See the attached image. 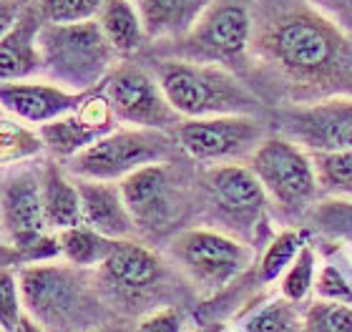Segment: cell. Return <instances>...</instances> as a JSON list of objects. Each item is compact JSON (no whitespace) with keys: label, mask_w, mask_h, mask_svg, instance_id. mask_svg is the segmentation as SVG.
Instances as JSON below:
<instances>
[{"label":"cell","mask_w":352,"mask_h":332,"mask_svg":"<svg viewBox=\"0 0 352 332\" xmlns=\"http://www.w3.org/2000/svg\"><path fill=\"white\" fill-rule=\"evenodd\" d=\"M36 3L38 0H3V21H6V28L25 10V8L36 5Z\"/></svg>","instance_id":"e575fe53"},{"label":"cell","mask_w":352,"mask_h":332,"mask_svg":"<svg viewBox=\"0 0 352 332\" xmlns=\"http://www.w3.org/2000/svg\"><path fill=\"white\" fill-rule=\"evenodd\" d=\"M307 229H282L264 250L262 259H259V282L270 285V282L282 280V274L287 272V267L292 265L294 257L300 254V250L307 244Z\"/></svg>","instance_id":"484cf974"},{"label":"cell","mask_w":352,"mask_h":332,"mask_svg":"<svg viewBox=\"0 0 352 332\" xmlns=\"http://www.w3.org/2000/svg\"><path fill=\"white\" fill-rule=\"evenodd\" d=\"M118 126L121 124L111 109L109 96L103 91H91L74 113L41 126V136L45 141V148L56 159L68 162Z\"/></svg>","instance_id":"5bb4252c"},{"label":"cell","mask_w":352,"mask_h":332,"mask_svg":"<svg viewBox=\"0 0 352 332\" xmlns=\"http://www.w3.org/2000/svg\"><path fill=\"white\" fill-rule=\"evenodd\" d=\"M43 151H48V148H45V141L41 136V129L25 124V121L10 116V113L3 116V124H0V159H3L6 169L18 166V164H28L30 159H38Z\"/></svg>","instance_id":"cb8c5ba5"},{"label":"cell","mask_w":352,"mask_h":332,"mask_svg":"<svg viewBox=\"0 0 352 332\" xmlns=\"http://www.w3.org/2000/svg\"><path fill=\"white\" fill-rule=\"evenodd\" d=\"M38 45L43 74L78 93H91L98 83H106L121 58L103 36L98 21L43 23Z\"/></svg>","instance_id":"3957f363"},{"label":"cell","mask_w":352,"mask_h":332,"mask_svg":"<svg viewBox=\"0 0 352 332\" xmlns=\"http://www.w3.org/2000/svg\"><path fill=\"white\" fill-rule=\"evenodd\" d=\"M182 151L197 162L212 164H242L262 146L264 126L254 113H232V116L184 118L174 131Z\"/></svg>","instance_id":"ba28073f"},{"label":"cell","mask_w":352,"mask_h":332,"mask_svg":"<svg viewBox=\"0 0 352 332\" xmlns=\"http://www.w3.org/2000/svg\"><path fill=\"white\" fill-rule=\"evenodd\" d=\"M86 93L71 91L51 78H25V81H3L0 101L3 111L41 129L56 118L74 113Z\"/></svg>","instance_id":"2e32d148"},{"label":"cell","mask_w":352,"mask_h":332,"mask_svg":"<svg viewBox=\"0 0 352 332\" xmlns=\"http://www.w3.org/2000/svg\"><path fill=\"white\" fill-rule=\"evenodd\" d=\"M103 93L109 96L121 126L176 131V126L184 121L169 104L159 78L133 63L113 68V74L106 78Z\"/></svg>","instance_id":"30bf717a"},{"label":"cell","mask_w":352,"mask_h":332,"mask_svg":"<svg viewBox=\"0 0 352 332\" xmlns=\"http://www.w3.org/2000/svg\"><path fill=\"white\" fill-rule=\"evenodd\" d=\"M320 10H330V13H350L352 0H309Z\"/></svg>","instance_id":"d590c367"},{"label":"cell","mask_w":352,"mask_h":332,"mask_svg":"<svg viewBox=\"0 0 352 332\" xmlns=\"http://www.w3.org/2000/svg\"><path fill=\"white\" fill-rule=\"evenodd\" d=\"M252 51L302 86L327 89L352 81V38L312 3L287 8L254 28Z\"/></svg>","instance_id":"6da1fadb"},{"label":"cell","mask_w":352,"mask_h":332,"mask_svg":"<svg viewBox=\"0 0 352 332\" xmlns=\"http://www.w3.org/2000/svg\"><path fill=\"white\" fill-rule=\"evenodd\" d=\"M156 78L182 118L254 113L259 109V98L221 63L171 56L156 63Z\"/></svg>","instance_id":"7a4b0ae2"},{"label":"cell","mask_w":352,"mask_h":332,"mask_svg":"<svg viewBox=\"0 0 352 332\" xmlns=\"http://www.w3.org/2000/svg\"><path fill=\"white\" fill-rule=\"evenodd\" d=\"M56 234H58L60 244V259L78 269H98L118 244V239H111V236L91 229L88 224L63 229Z\"/></svg>","instance_id":"603a6c76"},{"label":"cell","mask_w":352,"mask_h":332,"mask_svg":"<svg viewBox=\"0 0 352 332\" xmlns=\"http://www.w3.org/2000/svg\"><path fill=\"white\" fill-rule=\"evenodd\" d=\"M101 289L113 300L136 302L154 295L164 282V262L154 250L136 239H118L109 259L96 269Z\"/></svg>","instance_id":"4fadbf2b"},{"label":"cell","mask_w":352,"mask_h":332,"mask_svg":"<svg viewBox=\"0 0 352 332\" xmlns=\"http://www.w3.org/2000/svg\"><path fill=\"white\" fill-rule=\"evenodd\" d=\"M15 332H56V330H51V327H45L43 322H38L33 315H23L21 318V322H18V327H15Z\"/></svg>","instance_id":"8d00e7d4"},{"label":"cell","mask_w":352,"mask_h":332,"mask_svg":"<svg viewBox=\"0 0 352 332\" xmlns=\"http://www.w3.org/2000/svg\"><path fill=\"white\" fill-rule=\"evenodd\" d=\"M307 221L317 234L352 244V199L322 197L307 212Z\"/></svg>","instance_id":"d4e9b609"},{"label":"cell","mask_w":352,"mask_h":332,"mask_svg":"<svg viewBox=\"0 0 352 332\" xmlns=\"http://www.w3.org/2000/svg\"><path fill=\"white\" fill-rule=\"evenodd\" d=\"M3 232L6 244H23L51 232L45 221L41 171L28 169L25 164L6 171L3 179Z\"/></svg>","instance_id":"9a60e30c"},{"label":"cell","mask_w":352,"mask_h":332,"mask_svg":"<svg viewBox=\"0 0 352 332\" xmlns=\"http://www.w3.org/2000/svg\"><path fill=\"white\" fill-rule=\"evenodd\" d=\"M43 18L36 5L25 8L0 38V78L3 81H25L43 71V56L38 45V33Z\"/></svg>","instance_id":"e0dca14e"},{"label":"cell","mask_w":352,"mask_h":332,"mask_svg":"<svg viewBox=\"0 0 352 332\" xmlns=\"http://www.w3.org/2000/svg\"><path fill=\"white\" fill-rule=\"evenodd\" d=\"M300 332H352V305L317 297L302 318Z\"/></svg>","instance_id":"f1b7e54d"},{"label":"cell","mask_w":352,"mask_h":332,"mask_svg":"<svg viewBox=\"0 0 352 332\" xmlns=\"http://www.w3.org/2000/svg\"><path fill=\"white\" fill-rule=\"evenodd\" d=\"M136 332H184V315L174 307L148 312L136 325Z\"/></svg>","instance_id":"836d02e7"},{"label":"cell","mask_w":352,"mask_h":332,"mask_svg":"<svg viewBox=\"0 0 352 332\" xmlns=\"http://www.w3.org/2000/svg\"><path fill=\"white\" fill-rule=\"evenodd\" d=\"M315 292L320 300H330V302H342L352 305V285L347 280L342 269H338L335 265H324L317 274Z\"/></svg>","instance_id":"d6a6232c"},{"label":"cell","mask_w":352,"mask_h":332,"mask_svg":"<svg viewBox=\"0 0 352 332\" xmlns=\"http://www.w3.org/2000/svg\"><path fill=\"white\" fill-rule=\"evenodd\" d=\"M98 25L118 56H133L148 38L136 0H106L98 13Z\"/></svg>","instance_id":"7402d4cb"},{"label":"cell","mask_w":352,"mask_h":332,"mask_svg":"<svg viewBox=\"0 0 352 332\" xmlns=\"http://www.w3.org/2000/svg\"><path fill=\"white\" fill-rule=\"evenodd\" d=\"M312 159L324 197L352 199V148L332 154H312Z\"/></svg>","instance_id":"4316f807"},{"label":"cell","mask_w":352,"mask_h":332,"mask_svg":"<svg viewBox=\"0 0 352 332\" xmlns=\"http://www.w3.org/2000/svg\"><path fill=\"white\" fill-rule=\"evenodd\" d=\"M300 325L294 302L279 297L272 302L262 305L244 320V332H294Z\"/></svg>","instance_id":"f546056e"},{"label":"cell","mask_w":352,"mask_h":332,"mask_svg":"<svg viewBox=\"0 0 352 332\" xmlns=\"http://www.w3.org/2000/svg\"><path fill=\"white\" fill-rule=\"evenodd\" d=\"M282 136L309 154L347 151L352 148V98L332 96L287 111L282 116Z\"/></svg>","instance_id":"7c38bea8"},{"label":"cell","mask_w":352,"mask_h":332,"mask_svg":"<svg viewBox=\"0 0 352 332\" xmlns=\"http://www.w3.org/2000/svg\"><path fill=\"white\" fill-rule=\"evenodd\" d=\"M204 186L209 204L221 221H227L242 236L254 234V229L264 221L270 197L250 164L212 166L206 171Z\"/></svg>","instance_id":"8fae6325"},{"label":"cell","mask_w":352,"mask_h":332,"mask_svg":"<svg viewBox=\"0 0 352 332\" xmlns=\"http://www.w3.org/2000/svg\"><path fill=\"white\" fill-rule=\"evenodd\" d=\"M317 282V254L312 250V244H305L300 254L294 257V262L287 267V272L282 274L279 282V295L289 300V302L300 305L302 300H307V295L315 289Z\"/></svg>","instance_id":"83f0119b"},{"label":"cell","mask_w":352,"mask_h":332,"mask_svg":"<svg viewBox=\"0 0 352 332\" xmlns=\"http://www.w3.org/2000/svg\"><path fill=\"white\" fill-rule=\"evenodd\" d=\"M88 272L91 269L56 262L21 267L18 282L25 312L51 330H66L76 322H86L91 305H96L86 287Z\"/></svg>","instance_id":"52a82bcc"},{"label":"cell","mask_w":352,"mask_h":332,"mask_svg":"<svg viewBox=\"0 0 352 332\" xmlns=\"http://www.w3.org/2000/svg\"><path fill=\"white\" fill-rule=\"evenodd\" d=\"M121 192L133 214L136 227L156 229L171 214V177L166 162L133 171L121 181Z\"/></svg>","instance_id":"d6986e66"},{"label":"cell","mask_w":352,"mask_h":332,"mask_svg":"<svg viewBox=\"0 0 352 332\" xmlns=\"http://www.w3.org/2000/svg\"><path fill=\"white\" fill-rule=\"evenodd\" d=\"M41 184H43V209L45 221L51 232H63L83 224V207L78 181L68 169L48 162L41 169Z\"/></svg>","instance_id":"44dd1931"},{"label":"cell","mask_w":352,"mask_h":332,"mask_svg":"<svg viewBox=\"0 0 352 332\" xmlns=\"http://www.w3.org/2000/svg\"><path fill=\"white\" fill-rule=\"evenodd\" d=\"M0 292H3V305H0L3 332H15L21 318L25 315V305H23L18 272H13V267H3V287H0Z\"/></svg>","instance_id":"1f68e13d"},{"label":"cell","mask_w":352,"mask_h":332,"mask_svg":"<svg viewBox=\"0 0 352 332\" xmlns=\"http://www.w3.org/2000/svg\"><path fill=\"white\" fill-rule=\"evenodd\" d=\"M81 192L83 224L111 236V239H131L136 221L121 192V181H96L76 179Z\"/></svg>","instance_id":"ac0fdd59"},{"label":"cell","mask_w":352,"mask_h":332,"mask_svg":"<svg viewBox=\"0 0 352 332\" xmlns=\"http://www.w3.org/2000/svg\"><path fill=\"white\" fill-rule=\"evenodd\" d=\"M169 254L176 267L204 292L229 287L254 265V250L242 236L219 229H184L171 239Z\"/></svg>","instance_id":"5b68a950"},{"label":"cell","mask_w":352,"mask_h":332,"mask_svg":"<svg viewBox=\"0 0 352 332\" xmlns=\"http://www.w3.org/2000/svg\"><path fill=\"white\" fill-rule=\"evenodd\" d=\"M151 41L171 43L189 33L217 0H136Z\"/></svg>","instance_id":"ffe728a7"},{"label":"cell","mask_w":352,"mask_h":332,"mask_svg":"<svg viewBox=\"0 0 352 332\" xmlns=\"http://www.w3.org/2000/svg\"><path fill=\"white\" fill-rule=\"evenodd\" d=\"M254 23L244 0H217L194 28L176 43V58L201 63H236L252 48Z\"/></svg>","instance_id":"9c48e42d"},{"label":"cell","mask_w":352,"mask_h":332,"mask_svg":"<svg viewBox=\"0 0 352 332\" xmlns=\"http://www.w3.org/2000/svg\"><path fill=\"white\" fill-rule=\"evenodd\" d=\"M250 166L270 201L289 217H307L317 194H322L312 154L287 136H267Z\"/></svg>","instance_id":"8992f818"},{"label":"cell","mask_w":352,"mask_h":332,"mask_svg":"<svg viewBox=\"0 0 352 332\" xmlns=\"http://www.w3.org/2000/svg\"><path fill=\"white\" fill-rule=\"evenodd\" d=\"M83 332H106V330H83Z\"/></svg>","instance_id":"74e56055"},{"label":"cell","mask_w":352,"mask_h":332,"mask_svg":"<svg viewBox=\"0 0 352 332\" xmlns=\"http://www.w3.org/2000/svg\"><path fill=\"white\" fill-rule=\"evenodd\" d=\"M176 136L162 129H139V126H118L103 139L68 159L66 169L76 179H96V181H124L133 171L151 164L169 162Z\"/></svg>","instance_id":"277c9868"},{"label":"cell","mask_w":352,"mask_h":332,"mask_svg":"<svg viewBox=\"0 0 352 332\" xmlns=\"http://www.w3.org/2000/svg\"><path fill=\"white\" fill-rule=\"evenodd\" d=\"M106 0H38L36 8L45 23L96 21Z\"/></svg>","instance_id":"4dcf8cb0"}]
</instances>
